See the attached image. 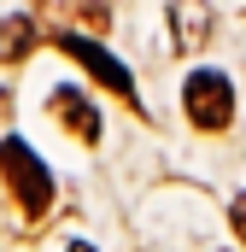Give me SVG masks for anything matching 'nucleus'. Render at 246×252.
Listing matches in <instances>:
<instances>
[{
	"instance_id": "1",
	"label": "nucleus",
	"mask_w": 246,
	"mask_h": 252,
	"mask_svg": "<svg viewBox=\"0 0 246 252\" xmlns=\"http://www.w3.org/2000/svg\"><path fill=\"white\" fill-rule=\"evenodd\" d=\"M0 176L12 182L18 205H24L30 217H41V211L53 205V176L41 170V158H35L24 141H6V147H0Z\"/></svg>"
},
{
	"instance_id": "2",
	"label": "nucleus",
	"mask_w": 246,
	"mask_h": 252,
	"mask_svg": "<svg viewBox=\"0 0 246 252\" xmlns=\"http://www.w3.org/2000/svg\"><path fill=\"white\" fill-rule=\"evenodd\" d=\"M182 106H187V118H193V129H229V118H235V88H229L223 70H193L187 88H182Z\"/></svg>"
},
{
	"instance_id": "3",
	"label": "nucleus",
	"mask_w": 246,
	"mask_h": 252,
	"mask_svg": "<svg viewBox=\"0 0 246 252\" xmlns=\"http://www.w3.org/2000/svg\"><path fill=\"white\" fill-rule=\"evenodd\" d=\"M211 0H170V47L176 53H199L211 41Z\"/></svg>"
},
{
	"instance_id": "4",
	"label": "nucleus",
	"mask_w": 246,
	"mask_h": 252,
	"mask_svg": "<svg viewBox=\"0 0 246 252\" xmlns=\"http://www.w3.org/2000/svg\"><path fill=\"white\" fill-rule=\"evenodd\" d=\"M59 47L70 53V59H82L88 70H94V76H100V82H106V88H118L123 100H135V82H129V70H123V64L112 59L106 47H94L88 35H59Z\"/></svg>"
},
{
	"instance_id": "5",
	"label": "nucleus",
	"mask_w": 246,
	"mask_h": 252,
	"mask_svg": "<svg viewBox=\"0 0 246 252\" xmlns=\"http://www.w3.org/2000/svg\"><path fill=\"white\" fill-rule=\"evenodd\" d=\"M53 112H64V129H76L82 141H100V118H94V106H88V100H76L70 88L53 94Z\"/></svg>"
},
{
	"instance_id": "6",
	"label": "nucleus",
	"mask_w": 246,
	"mask_h": 252,
	"mask_svg": "<svg viewBox=\"0 0 246 252\" xmlns=\"http://www.w3.org/2000/svg\"><path fill=\"white\" fill-rule=\"evenodd\" d=\"M30 47H35V30H30V18H6V24H0V59H6V64H18Z\"/></svg>"
},
{
	"instance_id": "7",
	"label": "nucleus",
	"mask_w": 246,
	"mask_h": 252,
	"mask_svg": "<svg viewBox=\"0 0 246 252\" xmlns=\"http://www.w3.org/2000/svg\"><path fill=\"white\" fill-rule=\"evenodd\" d=\"M229 223H235V235H241V241H246V193H241V199H235V211H229Z\"/></svg>"
},
{
	"instance_id": "8",
	"label": "nucleus",
	"mask_w": 246,
	"mask_h": 252,
	"mask_svg": "<svg viewBox=\"0 0 246 252\" xmlns=\"http://www.w3.org/2000/svg\"><path fill=\"white\" fill-rule=\"evenodd\" d=\"M70 252H88V247H70Z\"/></svg>"
}]
</instances>
